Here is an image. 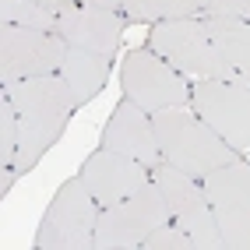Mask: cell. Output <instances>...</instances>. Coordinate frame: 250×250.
Here are the masks:
<instances>
[{
  "instance_id": "21",
  "label": "cell",
  "mask_w": 250,
  "mask_h": 250,
  "mask_svg": "<svg viewBox=\"0 0 250 250\" xmlns=\"http://www.w3.org/2000/svg\"><path fill=\"white\" fill-rule=\"evenodd\" d=\"M78 4H88V7H106V11H120V0H78Z\"/></svg>"
},
{
  "instance_id": "14",
  "label": "cell",
  "mask_w": 250,
  "mask_h": 250,
  "mask_svg": "<svg viewBox=\"0 0 250 250\" xmlns=\"http://www.w3.org/2000/svg\"><path fill=\"white\" fill-rule=\"evenodd\" d=\"M109 60H113V57L67 46L63 63H60V78L67 81V88H71V95H74V106H85V103H92V99L103 92L106 74H109Z\"/></svg>"
},
{
  "instance_id": "6",
  "label": "cell",
  "mask_w": 250,
  "mask_h": 250,
  "mask_svg": "<svg viewBox=\"0 0 250 250\" xmlns=\"http://www.w3.org/2000/svg\"><path fill=\"white\" fill-rule=\"evenodd\" d=\"M152 180L166 197L173 222L194 240L197 250H226V240L219 232V222H215V211H211V201L201 180L176 169L173 162H159L152 169Z\"/></svg>"
},
{
  "instance_id": "2",
  "label": "cell",
  "mask_w": 250,
  "mask_h": 250,
  "mask_svg": "<svg viewBox=\"0 0 250 250\" xmlns=\"http://www.w3.org/2000/svg\"><path fill=\"white\" fill-rule=\"evenodd\" d=\"M152 127L162 148V159L173 162L176 169L205 180L211 169L240 159L236 148H229L215 130L194 113V106H169L152 113Z\"/></svg>"
},
{
  "instance_id": "4",
  "label": "cell",
  "mask_w": 250,
  "mask_h": 250,
  "mask_svg": "<svg viewBox=\"0 0 250 250\" xmlns=\"http://www.w3.org/2000/svg\"><path fill=\"white\" fill-rule=\"evenodd\" d=\"M103 205L92 197L81 176H71L63 187L53 194L39 232L36 247L39 250H95V226Z\"/></svg>"
},
{
  "instance_id": "11",
  "label": "cell",
  "mask_w": 250,
  "mask_h": 250,
  "mask_svg": "<svg viewBox=\"0 0 250 250\" xmlns=\"http://www.w3.org/2000/svg\"><path fill=\"white\" fill-rule=\"evenodd\" d=\"M53 32L67 46L113 57L116 46H120V36H124V18L116 11H106V7H88V4H78V0H67L57 11Z\"/></svg>"
},
{
  "instance_id": "7",
  "label": "cell",
  "mask_w": 250,
  "mask_h": 250,
  "mask_svg": "<svg viewBox=\"0 0 250 250\" xmlns=\"http://www.w3.org/2000/svg\"><path fill=\"white\" fill-rule=\"evenodd\" d=\"M120 85L130 103L145 113H159L169 106H190V85L176 67H169L155 49H130L120 67Z\"/></svg>"
},
{
  "instance_id": "8",
  "label": "cell",
  "mask_w": 250,
  "mask_h": 250,
  "mask_svg": "<svg viewBox=\"0 0 250 250\" xmlns=\"http://www.w3.org/2000/svg\"><path fill=\"white\" fill-rule=\"evenodd\" d=\"M201 183L226 240V250H250V162L232 159L211 169Z\"/></svg>"
},
{
  "instance_id": "22",
  "label": "cell",
  "mask_w": 250,
  "mask_h": 250,
  "mask_svg": "<svg viewBox=\"0 0 250 250\" xmlns=\"http://www.w3.org/2000/svg\"><path fill=\"white\" fill-rule=\"evenodd\" d=\"M36 4H42V7H49V11H60L67 0H36Z\"/></svg>"
},
{
  "instance_id": "12",
  "label": "cell",
  "mask_w": 250,
  "mask_h": 250,
  "mask_svg": "<svg viewBox=\"0 0 250 250\" xmlns=\"http://www.w3.org/2000/svg\"><path fill=\"white\" fill-rule=\"evenodd\" d=\"M81 180L92 190V197L103 208L130 197L138 187H145L152 180V169L138 159H127L120 152H109V148H99L95 155H88V162L81 166Z\"/></svg>"
},
{
  "instance_id": "19",
  "label": "cell",
  "mask_w": 250,
  "mask_h": 250,
  "mask_svg": "<svg viewBox=\"0 0 250 250\" xmlns=\"http://www.w3.org/2000/svg\"><path fill=\"white\" fill-rule=\"evenodd\" d=\"M145 250H197V247H194V240L176 222H166V226H159L152 236L145 240Z\"/></svg>"
},
{
  "instance_id": "16",
  "label": "cell",
  "mask_w": 250,
  "mask_h": 250,
  "mask_svg": "<svg viewBox=\"0 0 250 250\" xmlns=\"http://www.w3.org/2000/svg\"><path fill=\"white\" fill-rule=\"evenodd\" d=\"M208 0H120L130 21H173V18H197Z\"/></svg>"
},
{
  "instance_id": "18",
  "label": "cell",
  "mask_w": 250,
  "mask_h": 250,
  "mask_svg": "<svg viewBox=\"0 0 250 250\" xmlns=\"http://www.w3.org/2000/svg\"><path fill=\"white\" fill-rule=\"evenodd\" d=\"M14 152H18V109L0 88V169L14 166Z\"/></svg>"
},
{
  "instance_id": "9",
  "label": "cell",
  "mask_w": 250,
  "mask_h": 250,
  "mask_svg": "<svg viewBox=\"0 0 250 250\" xmlns=\"http://www.w3.org/2000/svg\"><path fill=\"white\" fill-rule=\"evenodd\" d=\"M63 53H67V42L57 32L0 25V85L42 78V74H60Z\"/></svg>"
},
{
  "instance_id": "17",
  "label": "cell",
  "mask_w": 250,
  "mask_h": 250,
  "mask_svg": "<svg viewBox=\"0 0 250 250\" xmlns=\"http://www.w3.org/2000/svg\"><path fill=\"white\" fill-rule=\"evenodd\" d=\"M0 21L4 25H21V28H39V32H53L57 28V11L36 4V0H0Z\"/></svg>"
},
{
  "instance_id": "15",
  "label": "cell",
  "mask_w": 250,
  "mask_h": 250,
  "mask_svg": "<svg viewBox=\"0 0 250 250\" xmlns=\"http://www.w3.org/2000/svg\"><path fill=\"white\" fill-rule=\"evenodd\" d=\"M205 32L211 36L215 49L226 57V63L250 85V21H229V18H201Z\"/></svg>"
},
{
  "instance_id": "20",
  "label": "cell",
  "mask_w": 250,
  "mask_h": 250,
  "mask_svg": "<svg viewBox=\"0 0 250 250\" xmlns=\"http://www.w3.org/2000/svg\"><path fill=\"white\" fill-rule=\"evenodd\" d=\"M197 18H229V21H250V0H208Z\"/></svg>"
},
{
  "instance_id": "1",
  "label": "cell",
  "mask_w": 250,
  "mask_h": 250,
  "mask_svg": "<svg viewBox=\"0 0 250 250\" xmlns=\"http://www.w3.org/2000/svg\"><path fill=\"white\" fill-rule=\"evenodd\" d=\"M14 109H18V152H14V169L21 176L36 166L49 148H53L67 127L74 106V95L60 74H42V78H25L0 85Z\"/></svg>"
},
{
  "instance_id": "10",
  "label": "cell",
  "mask_w": 250,
  "mask_h": 250,
  "mask_svg": "<svg viewBox=\"0 0 250 250\" xmlns=\"http://www.w3.org/2000/svg\"><path fill=\"white\" fill-rule=\"evenodd\" d=\"M190 106L229 148L250 152V85L232 81H197Z\"/></svg>"
},
{
  "instance_id": "13",
  "label": "cell",
  "mask_w": 250,
  "mask_h": 250,
  "mask_svg": "<svg viewBox=\"0 0 250 250\" xmlns=\"http://www.w3.org/2000/svg\"><path fill=\"white\" fill-rule=\"evenodd\" d=\"M103 148L120 152L127 159H138L148 169H155L159 162H166L162 148H159V138H155V127H152V113H145L138 103H130V99H124V103L113 109L109 124H106V134H103Z\"/></svg>"
},
{
  "instance_id": "3",
  "label": "cell",
  "mask_w": 250,
  "mask_h": 250,
  "mask_svg": "<svg viewBox=\"0 0 250 250\" xmlns=\"http://www.w3.org/2000/svg\"><path fill=\"white\" fill-rule=\"evenodd\" d=\"M152 49L176 67L187 81H232V85H247V81L226 63V57L215 49L211 36L205 32L201 18H173V21H155Z\"/></svg>"
},
{
  "instance_id": "5",
  "label": "cell",
  "mask_w": 250,
  "mask_h": 250,
  "mask_svg": "<svg viewBox=\"0 0 250 250\" xmlns=\"http://www.w3.org/2000/svg\"><path fill=\"white\" fill-rule=\"evenodd\" d=\"M166 222H173V215L166 208V197L155 187V180H148L130 197L99 211L95 250H141L145 240Z\"/></svg>"
}]
</instances>
